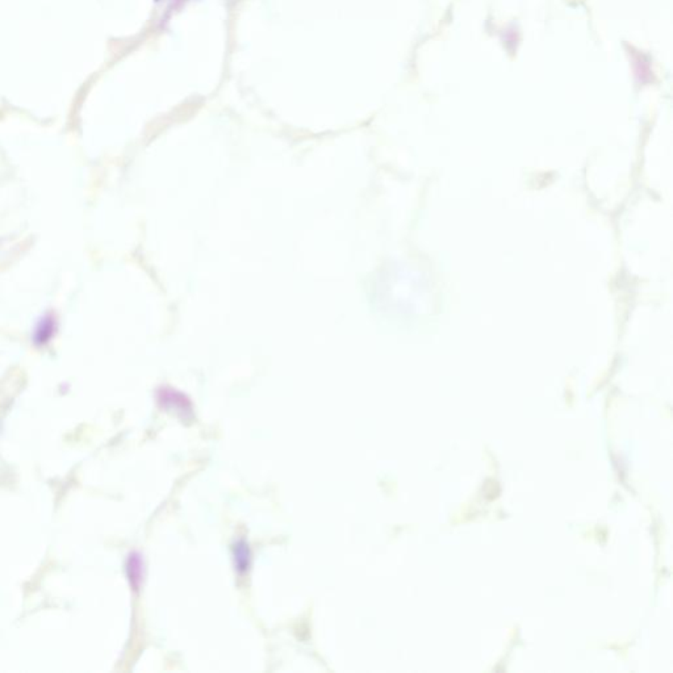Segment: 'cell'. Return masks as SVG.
Masks as SVG:
<instances>
[{
    "label": "cell",
    "mask_w": 673,
    "mask_h": 673,
    "mask_svg": "<svg viewBox=\"0 0 673 673\" xmlns=\"http://www.w3.org/2000/svg\"><path fill=\"white\" fill-rule=\"evenodd\" d=\"M250 552L246 545L239 543L236 549V565L239 571L249 570Z\"/></svg>",
    "instance_id": "1"
}]
</instances>
